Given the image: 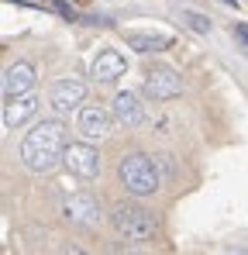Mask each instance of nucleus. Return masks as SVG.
Returning a JSON list of instances; mask_svg holds the SVG:
<instances>
[{
    "instance_id": "39448f33",
    "label": "nucleus",
    "mask_w": 248,
    "mask_h": 255,
    "mask_svg": "<svg viewBox=\"0 0 248 255\" xmlns=\"http://www.w3.org/2000/svg\"><path fill=\"white\" fill-rule=\"evenodd\" d=\"M83 100H86V86H83L80 80H59V83L52 86V93H48V107H52L59 118L80 111Z\"/></svg>"
},
{
    "instance_id": "0eeeda50",
    "label": "nucleus",
    "mask_w": 248,
    "mask_h": 255,
    "mask_svg": "<svg viewBox=\"0 0 248 255\" xmlns=\"http://www.w3.org/2000/svg\"><path fill=\"white\" fill-rule=\"evenodd\" d=\"M62 214H66V221H73V224H80V228H97L100 217H104L100 204H97L93 197H86V193H73V197L66 200Z\"/></svg>"
},
{
    "instance_id": "423d86ee",
    "label": "nucleus",
    "mask_w": 248,
    "mask_h": 255,
    "mask_svg": "<svg viewBox=\"0 0 248 255\" xmlns=\"http://www.w3.org/2000/svg\"><path fill=\"white\" fill-rule=\"evenodd\" d=\"M111 121H114V114L104 111V107H97V104L80 107V114H76V128H80V134L86 138V141L107 138V134H111Z\"/></svg>"
},
{
    "instance_id": "4468645a",
    "label": "nucleus",
    "mask_w": 248,
    "mask_h": 255,
    "mask_svg": "<svg viewBox=\"0 0 248 255\" xmlns=\"http://www.w3.org/2000/svg\"><path fill=\"white\" fill-rule=\"evenodd\" d=\"M183 24L190 28V31H197V35H210V17H204V14H197V10H183Z\"/></svg>"
},
{
    "instance_id": "f257e3e1",
    "label": "nucleus",
    "mask_w": 248,
    "mask_h": 255,
    "mask_svg": "<svg viewBox=\"0 0 248 255\" xmlns=\"http://www.w3.org/2000/svg\"><path fill=\"white\" fill-rule=\"evenodd\" d=\"M62 155H66V128H62V121H41L21 141V162H24V169L38 172V176L52 172L62 162Z\"/></svg>"
},
{
    "instance_id": "20e7f679",
    "label": "nucleus",
    "mask_w": 248,
    "mask_h": 255,
    "mask_svg": "<svg viewBox=\"0 0 248 255\" xmlns=\"http://www.w3.org/2000/svg\"><path fill=\"white\" fill-rule=\"evenodd\" d=\"M62 166L80 176V179H93L100 172V152L86 141H76V145H66V155H62Z\"/></svg>"
},
{
    "instance_id": "1a4fd4ad",
    "label": "nucleus",
    "mask_w": 248,
    "mask_h": 255,
    "mask_svg": "<svg viewBox=\"0 0 248 255\" xmlns=\"http://www.w3.org/2000/svg\"><path fill=\"white\" fill-rule=\"evenodd\" d=\"M179 93H183V80L172 69H152L145 76V97H152V100H172Z\"/></svg>"
},
{
    "instance_id": "dca6fc26",
    "label": "nucleus",
    "mask_w": 248,
    "mask_h": 255,
    "mask_svg": "<svg viewBox=\"0 0 248 255\" xmlns=\"http://www.w3.org/2000/svg\"><path fill=\"white\" fill-rule=\"evenodd\" d=\"M221 3H224V7H238V0H221Z\"/></svg>"
},
{
    "instance_id": "2eb2a0df",
    "label": "nucleus",
    "mask_w": 248,
    "mask_h": 255,
    "mask_svg": "<svg viewBox=\"0 0 248 255\" xmlns=\"http://www.w3.org/2000/svg\"><path fill=\"white\" fill-rule=\"evenodd\" d=\"M235 38H238V42H242V45L248 48V24H242V21L235 24Z\"/></svg>"
},
{
    "instance_id": "ddd939ff",
    "label": "nucleus",
    "mask_w": 248,
    "mask_h": 255,
    "mask_svg": "<svg viewBox=\"0 0 248 255\" xmlns=\"http://www.w3.org/2000/svg\"><path fill=\"white\" fill-rule=\"evenodd\" d=\"M127 38V48H134V52H162V48H169L172 45V38L169 35H162V31H127L124 35Z\"/></svg>"
},
{
    "instance_id": "9d476101",
    "label": "nucleus",
    "mask_w": 248,
    "mask_h": 255,
    "mask_svg": "<svg viewBox=\"0 0 248 255\" xmlns=\"http://www.w3.org/2000/svg\"><path fill=\"white\" fill-rule=\"evenodd\" d=\"M124 69H127V62H124L121 52H118V48H104V52L93 59L90 76H93L97 83H114L118 76H124Z\"/></svg>"
},
{
    "instance_id": "f03ea898",
    "label": "nucleus",
    "mask_w": 248,
    "mask_h": 255,
    "mask_svg": "<svg viewBox=\"0 0 248 255\" xmlns=\"http://www.w3.org/2000/svg\"><path fill=\"white\" fill-rule=\"evenodd\" d=\"M111 224H114V231L121 235L124 242H131V245H145L159 231V221L152 217V211H145L138 204H118L114 214H111Z\"/></svg>"
},
{
    "instance_id": "f8f14e48",
    "label": "nucleus",
    "mask_w": 248,
    "mask_h": 255,
    "mask_svg": "<svg viewBox=\"0 0 248 255\" xmlns=\"http://www.w3.org/2000/svg\"><path fill=\"white\" fill-rule=\"evenodd\" d=\"M31 86H35V66H31V62H14V66H7V73H3V97L28 93Z\"/></svg>"
},
{
    "instance_id": "6e6552de",
    "label": "nucleus",
    "mask_w": 248,
    "mask_h": 255,
    "mask_svg": "<svg viewBox=\"0 0 248 255\" xmlns=\"http://www.w3.org/2000/svg\"><path fill=\"white\" fill-rule=\"evenodd\" d=\"M38 114V97L28 90V93H17V97H7V104H3V128L7 131H14V128H21L24 121H31Z\"/></svg>"
},
{
    "instance_id": "9b49d317",
    "label": "nucleus",
    "mask_w": 248,
    "mask_h": 255,
    "mask_svg": "<svg viewBox=\"0 0 248 255\" xmlns=\"http://www.w3.org/2000/svg\"><path fill=\"white\" fill-rule=\"evenodd\" d=\"M111 114H114V121L121 128H138L145 121V111H141V104H138V97H134L131 90H121V93L114 97Z\"/></svg>"
},
{
    "instance_id": "7ed1b4c3",
    "label": "nucleus",
    "mask_w": 248,
    "mask_h": 255,
    "mask_svg": "<svg viewBox=\"0 0 248 255\" xmlns=\"http://www.w3.org/2000/svg\"><path fill=\"white\" fill-rule=\"evenodd\" d=\"M118 176H121L124 190H127L131 197H148V193H155L159 183H162V176H159V169H155V162H152L148 155H141V152L124 155L121 166H118Z\"/></svg>"
}]
</instances>
